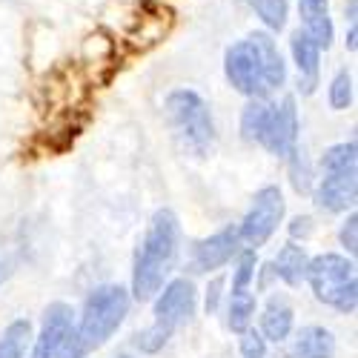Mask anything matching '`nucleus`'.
Masks as SVG:
<instances>
[{"instance_id": "nucleus-27", "label": "nucleus", "mask_w": 358, "mask_h": 358, "mask_svg": "<svg viewBox=\"0 0 358 358\" xmlns=\"http://www.w3.org/2000/svg\"><path fill=\"white\" fill-rule=\"evenodd\" d=\"M338 238H341V247H344L350 255H355V252H358V215H355V213H350V215H347V221H344V227H341Z\"/></svg>"}, {"instance_id": "nucleus-18", "label": "nucleus", "mask_w": 358, "mask_h": 358, "mask_svg": "<svg viewBox=\"0 0 358 358\" xmlns=\"http://www.w3.org/2000/svg\"><path fill=\"white\" fill-rule=\"evenodd\" d=\"M29 338H32V324L26 318L12 321L0 336V358H26Z\"/></svg>"}, {"instance_id": "nucleus-11", "label": "nucleus", "mask_w": 358, "mask_h": 358, "mask_svg": "<svg viewBox=\"0 0 358 358\" xmlns=\"http://www.w3.org/2000/svg\"><path fill=\"white\" fill-rule=\"evenodd\" d=\"M358 198V166L324 169V178L315 189V203L324 213H347Z\"/></svg>"}, {"instance_id": "nucleus-17", "label": "nucleus", "mask_w": 358, "mask_h": 358, "mask_svg": "<svg viewBox=\"0 0 358 358\" xmlns=\"http://www.w3.org/2000/svg\"><path fill=\"white\" fill-rule=\"evenodd\" d=\"M255 315V295L252 289H232L229 307H227V324L232 333H244Z\"/></svg>"}, {"instance_id": "nucleus-16", "label": "nucleus", "mask_w": 358, "mask_h": 358, "mask_svg": "<svg viewBox=\"0 0 358 358\" xmlns=\"http://www.w3.org/2000/svg\"><path fill=\"white\" fill-rule=\"evenodd\" d=\"M307 264H310V255L304 252V247L284 244L281 252H278L275 261H273V273H275L287 287H298V284L307 278Z\"/></svg>"}, {"instance_id": "nucleus-3", "label": "nucleus", "mask_w": 358, "mask_h": 358, "mask_svg": "<svg viewBox=\"0 0 358 358\" xmlns=\"http://www.w3.org/2000/svg\"><path fill=\"white\" fill-rule=\"evenodd\" d=\"M166 121L187 155L203 161L215 152V121L210 103L195 89H172L166 95Z\"/></svg>"}, {"instance_id": "nucleus-22", "label": "nucleus", "mask_w": 358, "mask_h": 358, "mask_svg": "<svg viewBox=\"0 0 358 358\" xmlns=\"http://www.w3.org/2000/svg\"><path fill=\"white\" fill-rule=\"evenodd\" d=\"M341 166H358V146L355 141H344L330 146L321 155V169H341Z\"/></svg>"}, {"instance_id": "nucleus-31", "label": "nucleus", "mask_w": 358, "mask_h": 358, "mask_svg": "<svg viewBox=\"0 0 358 358\" xmlns=\"http://www.w3.org/2000/svg\"><path fill=\"white\" fill-rule=\"evenodd\" d=\"M350 17H355V0H350Z\"/></svg>"}, {"instance_id": "nucleus-24", "label": "nucleus", "mask_w": 358, "mask_h": 358, "mask_svg": "<svg viewBox=\"0 0 358 358\" xmlns=\"http://www.w3.org/2000/svg\"><path fill=\"white\" fill-rule=\"evenodd\" d=\"M350 103H352V75L347 69H338L333 83H330V106L336 112H341Z\"/></svg>"}, {"instance_id": "nucleus-6", "label": "nucleus", "mask_w": 358, "mask_h": 358, "mask_svg": "<svg viewBox=\"0 0 358 358\" xmlns=\"http://www.w3.org/2000/svg\"><path fill=\"white\" fill-rule=\"evenodd\" d=\"M284 195L278 187H261L255 195H252V203L244 215V221L238 224V238L241 244H247L250 250H258L264 247L270 238L275 235L278 224L284 221Z\"/></svg>"}, {"instance_id": "nucleus-23", "label": "nucleus", "mask_w": 358, "mask_h": 358, "mask_svg": "<svg viewBox=\"0 0 358 358\" xmlns=\"http://www.w3.org/2000/svg\"><path fill=\"white\" fill-rule=\"evenodd\" d=\"M255 266H258L255 250L247 247L244 252H238V266L232 273V289H250L255 281Z\"/></svg>"}, {"instance_id": "nucleus-15", "label": "nucleus", "mask_w": 358, "mask_h": 358, "mask_svg": "<svg viewBox=\"0 0 358 358\" xmlns=\"http://www.w3.org/2000/svg\"><path fill=\"white\" fill-rule=\"evenodd\" d=\"M292 324H295V313L292 307L284 301V298L273 295L270 301L264 307V315H261V336L266 341H287L289 333H292Z\"/></svg>"}, {"instance_id": "nucleus-12", "label": "nucleus", "mask_w": 358, "mask_h": 358, "mask_svg": "<svg viewBox=\"0 0 358 358\" xmlns=\"http://www.w3.org/2000/svg\"><path fill=\"white\" fill-rule=\"evenodd\" d=\"M247 41L252 43V49L258 55V64H261V72H264L266 86H270V92H273V89H278V86H284V80H287V64H284V57H281L275 41L266 35V32H252Z\"/></svg>"}, {"instance_id": "nucleus-4", "label": "nucleus", "mask_w": 358, "mask_h": 358, "mask_svg": "<svg viewBox=\"0 0 358 358\" xmlns=\"http://www.w3.org/2000/svg\"><path fill=\"white\" fill-rule=\"evenodd\" d=\"M313 287V295L321 304L333 307L344 315H352L358 307V278H355V264L347 255L338 252H324L310 258L307 264V278Z\"/></svg>"}, {"instance_id": "nucleus-2", "label": "nucleus", "mask_w": 358, "mask_h": 358, "mask_svg": "<svg viewBox=\"0 0 358 358\" xmlns=\"http://www.w3.org/2000/svg\"><path fill=\"white\" fill-rule=\"evenodd\" d=\"M129 315V292L121 284H101L86 295L80 321L72 330L69 347L64 358H83L86 352H92L103 347Z\"/></svg>"}, {"instance_id": "nucleus-21", "label": "nucleus", "mask_w": 358, "mask_h": 358, "mask_svg": "<svg viewBox=\"0 0 358 358\" xmlns=\"http://www.w3.org/2000/svg\"><path fill=\"white\" fill-rule=\"evenodd\" d=\"M252 9H255V15L264 20L266 29H273V32H281L284 23H287L289 3H287V0H252Z\"/></svg>"}, {"instance_id": "nucleus-7", "label": "nucleus", "mask_w": 358, "mask_h": 358, "mask_svg": "<svg viewBox=\"0 0 358 358\" xmlns=\"http://www.w3.org/2000/svg\"><path fill=\"white\" fill-rule=\"evenodd\" d=\"M224 75H227V80H229V86L235 89V92H241L247 98H266L270 95V86H266V80H264L258 55H255L250 41H238L227 49Z\"/></svg>"}, {"instance_id": "nucleus-9", "label": "nucleus", "mask_w": 358, "mask_h": 358, "mask_svg": "<svg viewBox=\"0 0 358 358\" xmlns=\"http://www.w3.org/2000/svg\"><path fill=\"white\" fill-rule=\"evenodd\" d=\"M72 307L64 301H55L46 307L43 313V327H41V336L35 338L32 355L29 358H64L72 330H75V318H72Z\"/></svg>"}, {"instance_id": "nucleus-25", "label": "nucleus", "mask_w": 358, "mask_h": 358, "mask_svg": "<svg viewBox=\"0 0 358 358\" xmlns=\"http://www.w3.org/2000/svg\"><path fill=\"white\" fill-rule=\"evenodd\" d=\"M289 158V175H292V187L298 189V192H310V166H307V158H304V152L301 149H292V152L287 155Z\"/></svg>"}, {"instance_id": "nucleus-5", "label": "nucleus", "mask_w": 358, "mask_h": 358, "mask_svg": "<svg viewBox=\"0 0 358 358\" xmlns=\"http://www.w3.org/2000/svg\"><path fill=\"white\" fill-rule=\"evenodd\" d=\"M155 295H158L155 298V321L149 330L138 333V341H135L141 352H158L172 338L178 327L187 324L198 310V292L189 278H175L164 287V292L158 289Z\"/></svg>"}, {"instance_id": "nucleus-13", "label": "nucleus", "mask_w": 358, "mask_h": 358, "mask_svg": "<svg viewBox=\"0 0 358 358\" xmlns=\"http://www.w3.org/2000/svg\"><path fill=\"white\" fill-rule=\"evenodd\" d=\"M292 46V57H295V66L298 75H301V86H304V95H313L315 86H318V72H321V49L304 35V29H298L289 41Z\"/></svg>"}, {"instance_id": "nucleus-28", "label": "nucleus", "mask_w": 358, "mask_h": 358, "mask_svg": "<svg viewBox=\"0 0 358 358\" xmlns=\"http://www.w3.org/2000/svg\"><path fill=\"white\" fill-rule=\"evenodd\" d=\"M313 218L310 215H298V218H292V224H289V235L292 238H310L313 235Z\"/></svg>"}, {"instance_id": "nucleus-26", "label": "nucleus", "mask_w": 358, "mask_h": 358, "mask_svg": "<svg viewBox=\"0 0 358 358\" xmlns=\"http://www.w3.org/2000/svg\"><path fill=\"white\" fill-rule=\"evenodd\" d=\"M241 355L244 358H264L266 355V338L247 327V330L241 333Z\"/></svg>"}, {"instance_id": "nucleus-10", "label": "nucleus", "mask_w": 358, "mask_h": 358, "mask_svg": "<svg viewBox=\"0 0 358 358\" xmlns=\"http://www.w3.org/2000/svg\"><path fill=\"white\" fill-rule=\"evenodd\" d=\"M258 143L278 158H287L298 146V109L292 98H284L281 103L270 106V117H266Z\"/></svg>"}, {"instance_id": "nucleus-20", "label": "nucleus", "mask_w": 358, "mask_h": 358, "mask_svg": "<svg viewBox=\"0 0 358 358\" xmlns=\"http://www.w3.org/2000/svg\"><path fill=\"white\" fill-rule=\"evenodd\" d=\"M270 106L273 103H266L264 98H250V103L241 112V135H244V141L258 143L266 117H270Z\"/></svg>"}, {"instance_id": "nucleus-8", "label": "nucleus", "mask_w": 358, "mask_h": 358, "mask_svg": "<svg viewBox=\"0 0 358 358\" xmlns=\"http://www.w3.org/2000/svg\"><path fill=\"white\" fill-rule=\"evenodd\" d=\"M238 252H241V238H238V227H224L213 232L210 238H201L192 244L189 252V270L198 275H210L221 266H227Z\"/></svg>"}, {"instance_id": "nucleus-29", "label": "nucleus", "mask_w": 358, "mask_h": 358, "mask_svg": "<svg viewBox=\"0 0 358 358\" xmlns=\"http://www.w3.org/2000/svg\"><path fill=\"white\" fill-rule=\"evenodd\" d=\"M221 289H224V278H215L206 289V313H218V304H221Z\"/></svg>"}, {"instance_id": "nucleus-30", "label": "nucleus", "mask_w": 358, "mask_h": 358, "mask_svg": "<svg viewBox=\"0 0 358 358\" xmlns=\"http://www.w3.org/2000/svg\"><path fill=\"white\" fill-rule=\"evenodd\" d=\"M347 49H350V52H355V23L350 26V35H347Z\"/></svg>"}, {"instance_id": "nucleus-19", "label": "nucleus", "mask_w": 358, "mask_h": 358, "mask_svg": "<svg viewBox=\"0 0 358 358\" xmlns=\"http://www.w3.org/2000/svg\"><path fill=\"white\" fill-rule=\"evenodd\" d=\"M301 23H304V35H307L321 52L333 46L336 29H333V20H330V12H327V9L304 12V15H301Z\"/></svg>"}, {"instance_id": "nucleus-1", "label": "nucleus", "mask_w": 358, "mask_h": 358, "mask_svg": "<svg viewBox=\"0 0 358 358\" xmlns=\"http://www.w3.org/2000/svg\"><path fill=\"white\" fill-rule=\"evenodd\" d=\"M178 250H181V221L172 210H158L149 221L143 241L138 244L132 264V295L138 301H149L164 287L172 273Z\"/></svg>"}, {"instance_id": "nucleus-14", "label": "nucleus", "mask_w": 358, "mask_h": 358, "mask_svg": "<svg viewBox=\"0 0 358 358\" xmlns=\"http://www.w3.org/2000/svg\"><path fill=\"white\" fill-rule=\"evenodd\" d=\"M292 355L295 358H333L336 355V336L327 327L310 324L301 327L292 341Z\"/></svg>"}]
</instances>
